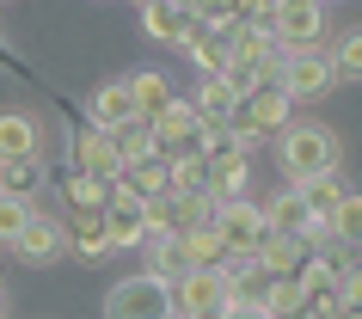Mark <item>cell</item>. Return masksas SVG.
<instances>
[{
  "mask_svg": "<svg viewBox=\"0 0 362 319\" xmlns=\"http://www.w3.org/2000/svg\"><path fill=\"white\" fill-rule=\"evenodd\" d=\"M105 319H178V307H172V282L153 277V270L111 282V295H105Z\"/></svg>",
  "mask_w": 362,
  "mask_h": 319,
  "instance_id": "3957f363",
  "label": "cell"
},
{
  "mask_svg": "<svg viewBox=\"0 0 362 319\" xmlns=\"http://www.w3.org/2000/svg\"><path fill=\"white\" fill-rule=\"evenodd\" d=\"M135 6H141V0H135Z\"/></svg>",
  "mask_w": 362,
  "mask_h": 319,
  "instance_id": "ab89813d",
  "label": "cell"
},
{
  "mask_svg": "<svg viewBox=\"0 0 362 319\" xmlns=\"http://www.w3.org/2000/svg\"><path fill=\"white\" fill-rule=\"evenodd\" d=\"M307 252H313V245H307L301 233H283V227H270L264 245H258V264H264L270 277H295V270L307 264Z\"/></svg>",
  "mask_w": 362,
  "mask_h": 319,
  "instance_id": "e0dca14e",
  "label": "cell"
},
{
  "mask_svg": "<svg viewBox=\"0 0 362 319\" xmlns=\"http://www.w3.org/2000/svg\"><path fill=\"white\" fill-rule=\"evenodd\" d=\"M221 319H270V313H264V307H228Z\"/></svg>",
  "mask_w": 362,
  "mask_h": 319,
  "instance_id": "8d00e7d4",
  "label": "cell"
},
{
  "mask_svg": "<svg viewBox=\"0 0 362 319\" xmlns=\"http://www.w3.org/2000/svg\"><path fill=\"white\" fill-rule=\"evenodd\" d=\"M264 313H270V319H301V313H307L301 282H295V277H276V282H270V295H264Z\"/></svg>",
  "mask_w": 362,
  "mask_h": 319,
  "instance_id": "83f0119b",
  "label": "cell"
},
{
  "mask_svg": "<svg viewBox=\"0 0 362 319\" xmlns=\"http://www.w3.org/2000/svg\"><path fill=\"white\" fill-rule=\"evenodd\" d=\"M252 141L240 123H203V166L221 172V166H240V160H252Z\"/></svg>",
  "mask_w": 362,
  "mask_h": 319,
  "instance_id": "4fadbf2b",
  "label": "cell"
},
{
  "mask_svg": "<svg viewBox=\"0 0 362 319\" xmlns=\"http://www.w3.org/2000/svg\"><path fill=\"white\" fill-rule=\"evenodd\" d=\"M325 6H338V0H325Z\"/></svg>",
  "mask_w": 362,
  "mask_h": 319,
  "instance_id": "f35d334b",
  "label": "cell"
},
{
  "mask_svg": "<svg viewBox=\"0 0 362 319\" xmlns=\"http://www.w3.org/2000/svg\"><path fill=\"white\" fill-rule=\"evenodd\" d=\"M270 13H276V0H233V19L246 25H270Z\"/></svg>",
  "mask_w": 362,
  "mask_h": 319,
  "instance_id": "e575fe53",
  "label": "cell"
},
{
  "mask_svg": "<svg viewBox=\"0 0 362 319\" xmlns=\"http://www.w3.org/2000/svg\"><path fill=\"white\" fill-rule=\"evenodd\" d=\"M105 227H111V245L117 252H141L148 240V221H141V197L123 185H111V203H105Z\"/></svg>",
  "mask_w": 362,
  "mask_h": 319,
  "instance_id": "30bf717a",
  "label": "cell"
},
{
  "mask_svg": "<svg viewBox=\"0 0 362 319\" xmlns=\"http://www.w3.org/2000/svg\"><path fill=\"white\" fill-rule=\"evenodd\" d=\"M13 252H19L25 264H56L62 252H68V221H62V215H31L25 233L13 240Z\"/></svg>",
  "mask_w": 362,
  "mask_h": 319,
  "instance_id": "8fae6325",
  "label": "cell"
},
{
  "mask_svg": "<svg viewBox=\"0 0 362 319\" xmlns=\"http://www.w3.org/2000/svg\"><path fill=\"white\" fill-rule=\"evenodd\" d=\"M141 221H148V240L153 233H178V190H160V197H141Z\"/></svg>",
  "mask_w": 362,
  "mask_h": 319,
  "instance_id": "4316f807",
  "label": "cell"
},
{
  "mask_svg": "<svg viewBox=\"0 0 362 319\" xmlns=\"http://www.w3.org/2000/svg\"><path fill=\"white\" fill-rule=\"evenodd\" d=\"M68 221V252L74 258H86V264H105L117 252L111 245V227H105V215H62Z\"/></svg>",
  "mask_w": 362,
  "mask_h": 319,
  "instance_id": "5bb4252c",
  "label": "cell"
},
{
  "mask_svg": "<svg viewBox=\"0 0 362 319\" xmlns=\"http://www.w3.org/2000/svg\"><path fill=\"white\" fill-rule=\"evenodd\" d=\"M86 117H93V123H105V129L129 123V117H135V93H129V80H105V86H93V98H86Z\"/></svg>",
  "mask_w": 362,
  "mask_h": 319,
  "instance_id": "d6986e66",
  "label": "cell"
},
{
  "mask_svg": "<svg viewBox=\"0 0 362 319\" xmlns=\"http://www.w3.org/2000/svg\"><path fill=\"white\" fill-rule=\"evenodd\" d=\"M129 93H135V111H141V117L166 111L172 98H178V93H172V80L160 74V68H141V74H129Z\"/></svg>",
  "mask_w": 362,
  "mask_h": 319,
  "instance_id": "603a6c76",
  "label": "cell"
},
{
  "mask_svg": "<svg viewBox=\"0 0 362 319\" xmlns=\"http://www.w3.org/2000/svg\"><path fill=\"white\" fill-rule=\"evenodd\" d=\"M111 135H117V153H123V166H129V160H148V153H160V148H153V123H148L141 111H135L129 123H117Z\"/></svg>",
  "mask_w": 362,
  "mask_h": 319,
  "instance_id": "d4e9b609",
  "label": "cell"
},
{
  "mask_svg": "<svg viewBox=\"0 0 362 319\" xmlns=\"http://www.w3.org/2000/svg\"><path fill=\"white\" fill-rule=\"evenodd\" d=\"M153 148L160 160H185V153H203V117H197V98H172L166 111H153Z\"/></svg>",
  "mask_w": 362,
  "mask_h": 319,
  "instance_id": "277c9868",
  "label": "cell"
},
{
  "mask_svg": "<svg viewBox=\"0 0 362 319\" xmlns=\"http://www.w3.org/2000/svg\"><path fill=\"white\" fill-rule=\"evenodd\" d=\"M325 221H332V240H344V245L362 240V197H356V190H344V203L332 209Z\"/></svg>",
  "mask_w": 362,
  "mask_h": 319,
  "instance_id": "1f68e13d",
  "label": "cell"
},
{
  "mask_svg": "<svg viewBox=\"0 0 362 319\" xmlns=\"http://www.w3.org/2000/svg\"><path fill=\"white\" fill-rule=\"evenodd\" d=\"M276 160H283L288 185H301V178H313V172H332L344 160V141L325 123H288L283 135H276Z\"/></svg>",
  "mask_w": 362,
  "mask_h": 319,
  "instance_id": "6da1fadb",
  "label": "cell"
},
{
  "mask_svg": "<svg viewBox=\"0 0 362 319\" xmlns=\"http://www.w3.org/2000/svg\"><path fill=\"white\" fill-rule=\"evenodd\" d=\"M332 68H338V80H362V31L332 43Z\"/></svg>",
  "mask_w": 362,
  "mask_h": 319,
  "instance_id": "d6a6232c",
  "label": "cell"
},
{
  "mask_svg": "<svg viewBox=\"0 0 362 319\" xmlns=\"http://www.w3.org/2000/svg\"><path fill=\"white\" fill-rule=\"evenodd\" d=\"M233 197H252V160L209 172V203H233Z\"/></svg>",
  "mask_w": 362,
  "mask_h": 319,
  "instance_id": "f1b7e54d",
  "label": "cell"
},
{
  "mask_svg": "<svg viewBox=\"0 0 362 319\" xmlns=\"http://www.w3.org/2000/svg\"><path fill=\"white\" fill-rule=\"evenodd\" d=\"M178 50L191 56L197 74H228V37H221V31H203V25H197V31L178 43Z\"/></svg>",
  "mask_w": 362,
  "mask_h": 319,
  "instance_id": "44dd1931",
  "label": "cell"
},
{
  "mask_svg": "<svg viewBox=\"0 0 362 319\" xmlns=\"http://www.w3.org/2000/svg\"><path fill=\"white\" fill-rule=\"evenodd\" d=\"M135 13H141V31H148L153 43H166V50H178V43H185V37L197 31L191 0H141Z\"/></svg>",
  "mask_w": 362,
  "mask_h": 319,
  "instance_id": "9c48e42d",
  "label": "cell"
},
{
  "mask_svg": "<svg viewBox=\"0 0 362 319\" xmlns=\"http://www.w3.org/2000/svg\"><path fill=\"white\" fill-rule=\"evenodd\" d=\"M141 252H148V270H153V277H166V282H178L197 264L191 245H185V227H178V233H153V240H141Z\"/></svg>",
  "mask_w": 362,
  "mask_h": 319,
  "instance_id": "2e32d148",
  "label": "cell"
},
{
  "mask_svg": "<svg viewBox=\"0 0 362 319\" xmlns=\"http://www.w3.org/2000/svg\"><path fill=\"white\" fill-rule=\"evenodd\" d=\"M264 221H270V227H283V233H307V221H313V209H307L301 185L276 190V197H270V203H264Z\"/></svg>",
  "mask_w": 362,
  "mask_h": 319,
  "instance_id": "7402d4cb",
  "label": "cell"
},
{
  "mask_svg": "<svg viewBox=\"0 0 362 319\" xmlns=\"http://www.w3.org/2000/svg\"><path fill=\"white\" fill-rule=\"evenodd\" d=\"M117 185L135 190V197H160V190H172V160H160V153H148V160H129V166L117 172Z\"/></svg>",
  "mask_w": 362,
  "mask_h": 319,
  "instance_id": "ffe728a7",
  "label": "cell"
},
{
  "mask_svg": "<svg viewBox=\"0 0 362 319\" xmlns=\"http://www.w3.org/2000/svg\"><path fill=\"white\" fill-rule=\"evenodd\" d=\"M68 166H80V172H98V178H111L117 185V172H123V153H117V135L105 129V123H74L68 129Z\"/></svg>",
  "mask_w": 362,
  "mask_h": 319,
  "instance_id": "ba28073f",
  "label": "cell"
},
{
  "mask_svg": "<svg viewBox=\"0 0 362 319\" xmlns=\"http://www.w3.org/2000/svg\"><path fill=\"white\" fill-rule=\"evenodd\" d=\"M233 123H240L252 141H276V135L295 123V93H288L283 80H258V86H246V93H240Z\"/></svg>",
  "mask_w": 362,
  "mask_h": 319,
  "instance_id": "7a4b0ae2",
  "label": "cell"
},
{
  "mask_svg": "<svg viewBox=\"0 0 362 319\" xmlns=\"http://www.w3.org/2000/svg\"><path fill=\"white\" fill-rule=\"evenodd\" d=\"M43 153V129L25 111H0V160H37Z\"/></svg>",
  "mask_w": 362,
  "mask_h": 319,
  "instance_id": "9a60e30c",
  "label": "cell"
},
{
  "mask_svg": "<svg viewBox=\"0 0 362 319\" xmlns=\"http://www.w3.org/2000/svg\"><path fill=\"white\" fill-rule=\"evenodd\" d=\"M105 203H111V178L80 166L62 172V215H105Z\"/></svg>",
  "mask_w": 362,
  "mask_h": 319,
  "instance_id": "7c38bea8",
  "label": "cell"
},
{
  "mask_svg": "<svg viewBox=\"0 0 362 319\" xmlns=\"http://www.w3.org/2000/svg\"><path fill=\"white\" fill-rule=\"evenodd\" d=\"M185 245H191L197 264H228V240H221V221H215V215H203V221L185 227Z\"/></svg>",
  "mask_w": 362,
  "mask_h": 319,
  "instance_id": "cb8c5ba5",
  "label": "cell"
},
{
  "mask_svg": "<svg viewBox=\"0 0 362 319\" xmlns=\"http://www.w3.org/2000/svg\"><path fill=\"white\" fill-rule=\"evenodd\" d=\"M344 319H362V307H344Z\"/></svg>",
  "mask_w": 362,
  "mask_h": 319,
  "instance_id": "74e56055",
  "label": "cell"
},
{
  "mask_svg": "<svg viewBox=\"0 0 362 319\" xmlns=\"http://www.w3.org/2000/svg\"><path fill=\"white\" fill-rule=\"evenodd\" d=\"M31 215H37V203H31V197H6V190H0V245L19 240Z\"/></svg>",
  "mask_w": 362,
  "mask_h": 319,
  "instance_id": "f546056e",
  "label": "cell"
},
{
  "mask_svg": "<svg viewBox=\"0 0 362 319\" xmlns=\"http://www.w3.org/2000/svg\"><path fill=\"white\" fill-rule=\"evenodd\" d=\"M215 221H221V240H228V258H258L270 221H264V203L252 197H233V203H215Z\"/></svg>",
  "mask_w": 362,
  "mask_h": 319,
  "instance_id": "52a82bcc",
  "label": "cell"
},
{
  "mask_svg": "<svg viewBox=\"0 0 362 319\" xmlns=\"http://www.w3.org/2000/svg\"><path fill=\"white\" fill-rule=\"evenodd\" d=\"M191 98H197V117L203 123H233V111H240V86L228 74H203Z\"/></svg>",
  "mask_w": 362,
  "mask_h": 319,
  "instance_id": "ac0fdd59",
  "label": "cell"
},
{
  "mask_svg": "<svg viewBox=\"0 0 362 319\" xmlns=\"http://www.w3.org/2000/svg\"><path fill=\"white\" fill-rule=\"evenodd\" d=\"M276 80L295 93V105H301V98H325L332 86H338L332 50H283V62H276Z\"/></svg>",
  "mask_w": 362,
  "mask_h": 319,
  "instance_id": "5b68a950",
  "label": "cell"
},
{
  "mask_svg": "<svg viewBox=\"0 0 362 319\" xmlns=\"http://www.w3.org/2000/svg\"><path fill=\"white\" fill-rule=\"evenodd\" d=\"M0 68H6V74H31V68H25V56H19L6 37H0Z\"/></svg>",
  "mask_w": 362,
  "mask_h": 319,
  "instance_id": "d590c367",
  "label": "cell"
},
{
  "mask_svg": "<svg viewBox=\"0 0 362 319\" xmlns=\"http://www.w3.org/2000/svg\"><path fill=\"white\" fill-rule=\"evenodd\" d=\"M270 37H276V50H320V37H325V0H276Z\"/></svg>",
  "mask_w": 362,
  "mask_h": 319,
  "instance_id": "8992f818",
  "label": "cell"
},
{
  "mask_svg": "<svg viewBox=\"0 0 362 319\" xmlns=\"http://www.w3.org/2000/svg\"><path fill=\"white\" fill-rule=\"evenodd\" d=\"M301 197H307V209H313V215H332V209L344 203V178H338V166H332V172H313V178H301Z\"/></svg>",
  "mask_w": 362,
  "mask_h": 319,
  "instance_id": "484cf974",
  "label": "cell"
},
{
  "mask_svg": "<svg viewBox=\"0 0 362 319\" xmlns=\"http://www.w3.org/2000/svg\"><path fill=\"white\" fill-rule=\"evenodd\" d=\"M37 178H43L37 160H0V190H6V197H31Z\"/></svg>",
  "mask_w": 362,
  "mask_h": 319,
  "instance_id": "4dcf8cb0",
  "label": "cell"
},
{
  "mask_svg": "<svg viewBox=\"0 0 362 319\" xmlns=\"http://www.w3.org/2000/svg\"><path fill=\"white\" fill-rule=\"evenodd\" d=\"M338 307H362V258L338 264Z\"/></svg>",
  "mask_w": 362,
  "mask_h": 319,
  "instance_id": "836d02e7",
  "label": "cell"
}]
</instances>
